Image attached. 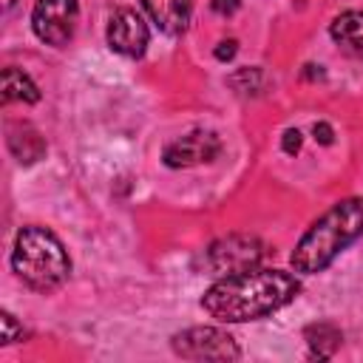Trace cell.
Segmentation results:
<instances>
[{
	"label": "cell",
	"mask_w": 363,
	"mask_h": 363,
	"mask_svg": "<svg viewBox=\"0 0 363 363\" xmlns=\"http://www.w3.org/2000/svg\"><path fill=\"white\" fill-rule=\"evenodd\" d=\"M11 269L26 286L37 292H54L65 284L71 272V261L62 241L51 230L23 227L14 238Z\"/></svg>",
	"instance_id": "cell-3"
},
{
	"label": "cell",
	"mask_w": 363,
	"mask_h": 363,
	"mask_svg": "<svg viewBox=\"0 0 363 363\" xmlns=\"http://www.w3.org/2000/svg\"><path fill=\"white\" fill-rule=\"evenodd\" d=\"M40 88L17 68L3 71V102H37Z\"/></svg>",
	"instance_id": "cell-13"
},
{
	"label": "cell",
	"mask_w": 363,
	"mask_h": 363,
	"mask_svg": "<svg viewBox=\"0 0 363 363\" xmlns=\"http://www.w3.org/2000/svg\"><path fill=\"white\" fill-rule=\"evenodd\" d=\"M301 142H303V136H301V130H298V128H289V130L284 133V153H289V156H295V153L301 150Z\"/></svg>",
	"instance_id": "cell-15"
},
{
	"label": "cell",
	"mask_w": 363,
	"mask_h": 363,
	"mask_svg": "<svg viewBox=\"0 0 363 363\" xmlns=\"http://www.w3.org/2000/svg\"><path fill=\"white\" fill-rule=\"evenodd\" d=\"M139 3L164 34H182L193 14V0H139Z\"/></svg>",
	"instance_id": "cell-9"
},
{
	"label": "cell",
	"mask_w": 363,
	"mask_h": 363,
	"mask_svg": "<svg viewBox=\"0 0 363 363\" xmlns=\"http://www.w3.org/2000/svg\"><path fill=\"white\" fill-rule=\"evenodd\" d=\"M332 40L352 54L354 60H363V11H343L329 26Z\"/></svg>",
	"instance_id": "cell-11"
},
{
	"label": "cell",
	"mask_w": 363,
	"mask_h": 363,
	"mask_svg": "<svg viewBox=\"0 0 363 363\" xmlns=\"http://www.w3.org/2000/svg\"><path fill=\"white\" fill-rule=\"evenodd\" d=\"M363 235V199L352 196L332 204L292 250V269L301 275L323 272L349 244Z\"/></svg>",
	"instance_id": "cell-2"
},
{
	"label": "cell",
	"mask_w": 363,
	"mask_h": 363,
	"mask_svg": "<svg viewBox=\"0 0 363 363\" xmlns=\"http://www.w3.org/2000/svg\"><path fill=\"white\" fill-rule=\"evenodd\" d=\"M210 6H213V11H216V14L230 17V14H235V11H238L241 0H210Z\"/></svg>",
	"instance_id": "cell-16"
},
{
	"label": "cell",
	"mask_w": 363,
	"mask_h": 363,
	"mask_svg": "<svg viewBox=\"0 0 363 363\" xmlns=\"http://www.w3.org/2000/svg\"><path fill=\"white\" fill-rule=\"evenodd\" d=\"M298 292L301 284L292 272L252 267L216 281L204 292L201 306L221 323H244L278 312L281 306L295 301Z\"/></svg>",
	"instance_id": "cell-1"
},
{
	"label": "cell",
	"mask_w": 363,
	"mask_h": 363,
	"mask_svg": "<svg viewBox=\"0 0 363 363\" xmlns=\"http://www.w3.org/2000/svg\"><path fill=\"white\" fill-rule=\"evenodd\" d=\"M0 323H3V337H0V343H14V340L23 337V326H17V320H14L11 312H3V315H0Z\"/></svg>",
	"instance_id": "cell-14"
},
{
	"label": "cell",
	"mask_w": 363,
	"mask_h": 363,
	"mask_svg": "<svg viewBox=\"0 0 363 363\" xmlns=\"http://www.w3.org/2000/svg\"><path fill=\"white\" fill-rule=\"evenodd\" d=\"M173 352L187 360H235L241 352L235 340L218 326H193L173 335Z\"/></svg>",
	"instance_id": "cell-4"
},
{
	"label": "cell",
	"mask_w": 363,
	"mask_h": 363,
	"mask_svg": "<svg viewBox=\"0 0 363 363\" xmlns=\"http://www.w3.org/2000/svg\"><path fill=\"white\" fill-rule=\"evenodd\" d=\"M303 340H306L312 357L326 360V357H332V354L340 349L343 335H340V329H337L335 323H312V326H306Z\"/></svg>",
	"instance_id": "cell-12"
},
{
	"label": "cell",
	"mask_w": 363,
	"mask_h": 363,
	"mask_svg": "<svg viewBox=\"0 0 363 363\" xmlns=\"http://www.w3.org/2000/svg\"><path fill=\"white\" fill-rule=\"evenodd\" d=\"M221 153V139L213 130H190L179 139H173L162 159L167 167H193V164H204L213 162Z\"/></svg>",
	"instance_id": "cell-8"
},
{
	"label": "cell",
	"mask_w": 363,
	"mask_h": 363,
	"mask_svg": "<svg viewBox=\"0 0 363 363\" xmlns=\"http://www.w3.org/2000/svg\"><path fill=\"white\" fill-rule=\"evenodd\" d=\"M77 20H79L77 0H37L34 3V11H31V28H34V34L43 43L54 45V48L68 45V40L74 37Z\"/></svg>",
	"instance_id": "cell-5"
},
{
	"label": "cell",
	"mask_w": 363,
	"mask_h": 363,
	"mask_svg": "<svg viewBox=\"0 0 363 363\" xmlns=\"http://www.w3.org/2000/svg\"><path fill=\"white\" fill-rule=\"evenodd\" d=\"M264 255V247L258 238L252 235H227V238H218L210 250H207V264L216 275H235V272H244V269H252L258 267Z\"/></svg>",
	"instance_id": "cell-6"
},
{
	"label": "cell",
	"mask_w": 363,
	"mask_h": 363,
	"mask_svg": "<svg viewBox=\"0 0 363 363\" xmlns=\"http://www.w3.org/2000/svg\"><path fill=\"white\" fill-rule=\"evenodd\" d=\"M6 142L11 156L20 164H34L45 156V139L40 136V130L28 122H9L6 128Z\"/></svg>",
	"instance_id": "cell-10"
},
{
	"label": "cell",
	"mask_w": 363,
	"mask_h": 363,
	"mask_svg": "<svg viewBox=\"0 0 363 363\" xmlns=\"http://www.w3.org/2000/svg\"><path fill=\"white\" fill-rule=\"evenodd\" d=\"M312 133H315V139H318L320 145H332V136H335V133H332V128H329L326 122H318V125L312 128Z\"/></svg>",
	"instance_id": "cell-17"
},
{
	"label": "cell",
	"mask_w": 363,
	"mask_h": 363,
	"mask_svg": "<svg viewBox=\"0 0 363 363\" xmlns=\"http://www.w3.org/2000/svg\"><path fill=\"white\" fill-rule=\"evenodd\" d=\"M14 3H17V0H3V6H6V9H11Z\"/></svg>",
	"instance_id": "cell-19"
},
{
	"label": "cell",
	"mask_w": 363,
	"mask_h": 363,
	"mask_svg": "<svg viewBox=\"0 0 363 363\" xmlns=\"http://www.w3.org/2000/svg\"><path fill=\"white\" fill-rule=\"evenodd\" d=\"M235 54V40H224V43H218V48H216V57L218 60H230Z\"/></svg>",
	"instance_id": "cell-18"
},
{
	"label": "cell",
	"mask_w": 363,
	"mask_h": 363,
	"mask_svg": "<svg viewBox=\"0 0 363 363\" xmlns=\"http://www.w3.org/2000/svg\"><path fill=\"white\" fill-rule=\"evenodd\" d=\"M108 45L122 57H142L147 48V23L133 9H116L108 20Z\"/></svg>",
	"instance_id": "cell-7"
}]
</instances>
